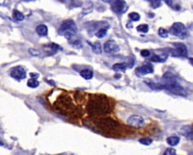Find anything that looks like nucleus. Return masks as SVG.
Returning <instances> with one entry per match:
<instances>
[{"instance_id": "21", "label": "nucleus", "mask_w": 193, "mask_h": 155, "mask_svg": "<svg viewBox=\"0 0 193 155\" xmlns=\"http://www.w3.org/2000/svg\"><path fill=\"white\" fill-rule=\"evenodd\" d=\"M13 18L18 21H22L24 20V15L18 10H14L13 12Z\"/></svg>"}, {"instance_id": "33", "label": "nucleus", "mask_w": 193, "mask_h": 155, "mask_svg": "<svg viewBox=\"0 0 193 155\" xmlns=\"http://www.w3.org/2000/svg\"><path fill=\"white\" fill-rule=\"evenodd\" d=\"M60 46L58 45H57L56 43H52V45H51V49L54 50H57L58 49H60Z\"/></svg>"}, {"instance_id": "11", "label": "nucleus", "mask_w": 193, "mask_h": 155, "mask_svg": "<svg viewBox=\"0 0 193 155\" xmlns=\"http://www.w3.org/2000/svg\"><path fill=\"white\" fill-rule=\"evenodd\" d=\"M153 72V69H152V66L149 65V64H146V65H143V66L139 67L136 69V73L138 75H146L147 74L152 73Z\"/></svg>"}, {"instance_id": "35", "label": "nucleus", "mask_w": 193, "mask_h": 155, "mask_svg": "<svg viewBox=\"0 0 193 155\" xmlns=\"http://www.w3.org/2000/svg\"><path fill=\"white\" fill-rule=\"evenodd\" d=\"M29 75L32 78H34V79H37L38 78H39V75L38 73H30L29 74Z\"/></svg>"}, {"instance_id": "36", "label": "nucleus", "mask_w": 193, "mask_h": 155, "mask_svg": "<svg viewBox=\"0 0 193 155\" xmlns=\"http://www.w3.org/2000/svg\"><path fill=\"white\" fill-rule=\"evenodd\" d=\"M164 2H165L166 4L168 5L169 6H171L172 5V0H163Z\"/></svg>"}, {"instance_id": "5", "label": "nucleus", "mask_w": 193, "mask_h": 155, "mask_svg": "<svg viewBox=\"0 0 193 155\" xmlns=\"http://www.w3.org/2000/svg\"><path fill=\"white\" fill-rule=\"evenodd\" d=\"M97 125L100 128L107 129V130L115 129L119 126L117 121H115L110 118H104L100 119L97 123Z\"/></svg>"}, {"instance_id": "27", "label": "nucleus", "mask_w": 193, "mask_h": 155, "mask_svg": "<svg viewBox=\"0 0 193 155\" xmlns=\"http://www.w3.org/2000/svg\"><path fill=\"white\" fill-rule=\"evenodd\" d=\"M139 142L143 145H149L152 142V140L150 139H147V138H143V139H140L139 140Z\"/></svg>"}, {"instance_id": "3", "label": "nucleus", "mask_w": 193, "mask_h": 155, "mask_svg": "<svg viewBox=\"0 0 193 155\" xmlns=\"http://www.w3.org/2000/svg\"><path fill=\"white\" fill-rule=\"evenodd\" d=\"M55 104L57 109V111H58L61 114H68L75 110L74 105L71 100L70 97H60Z\"/></svg>"}, {"instance_id": "34", "label": "nucleus", "mask_w": 193, "mask_h": 155, "mask_svg": "<svg viewBox=\"0 0 193 155\" xmlns=\"http://www.w3.org/2000/svg\"><path fill=\"white\" fill-rule=\"evenodd\" d=\"M72 45H73V47H76V48H80L81 47H82V44H81L80 41H75V42L72 44Z\"/></svg>"}, {"instance_id": "8", "label": "nucleus", "mask_w": 193, "mask_h": 155, "mask_svg": "<svg viewBox=\"0 0 193 155\" xmlns=\"http://www.w3.org/2000/svg\"><path fill=\"white\" fill-rule=\"evenodd\" d=\"M128 124L130 126L138 128L143 126L145 124V121L144 119L140 115L134 114V115H131V116L128 119Z\"/></svg>"}, {"instance_id": "24", "label": "nucleus", "mask_w": 193, "mask_h": 155, "mask_svg": "<svg viewBox=\"0 0 193 155\" xmlns=\"http://www.w3.org/2000/svg\"><path fill=\"white\" fill-rule=\"evenodd\" d=\"M129 18L131 19L134 21H138L140 19V15L137 12H131L129 14Z\"/></svg>"}, {"instance_id": "17", "label": "nucleus", "mask_w": 193, "mask_h": 155, "mask_svg": "<svg viewBox=\"0 0 193 155\" xmlns=\"http://www.w3.org/2000/svg\"><path fill=\"white\" fill-rule=\"evenodd\" d=\"M80 75L85 80L91 79L92 78H93V75H94L93 72L89 69H83L82 71H81Z\"/></svg>"}, {"instance_id": "25", "label": "nucleus", "mask_w": 193, "mask_h": 155, "mask_svg": "<svg viewBox=\"0 0 193 155\" xmlns=\"http://www.w3.org/2000/svg\"><path fill=\"white\" fill-rule=\"evenodd\" d=\"M106 33H107V29H100L99 31H98L96 33V36L99 38V39H102V38H104V36H106Z\"/></svg>"}, {"instance_id": "29", "label": "nucleus", "mask_w": 193, "mask_h": 155, "mask_svg": "<svg viewBox=\"0 0 193 155\" xmlns=\"http://www.w3.org/2000/svg\"><path fill=\"white\" fill-rule=\"evenodd\" d=\"M149 2L153 8H157L161 6V0H149Z\"/></svg>"}, {"instance_id": "13", "label": "nucleus", "mask_w": 193, "mask_h": 155, "mask_svg": "<svg viewBox=\"0 0 193 155\" xmlns=\"http://www.w3.org/2000/svg\"><path fill=\"white\" fill-rule=\"evenodd\" d=\"M181 132L184 136L189 139H192V129L191 126H184L182 127Z\"/></svg>"}, {"instance_id": "38", "label": "nucleus", "mask_w": 193, "mask_h": 155, "mask_svg": "<svg viewBox=\"0 0 193 155\" xmlns=\"http://www.w3.org/2000/svg\"><path fill=\"white\" fill-rule=\"evenodd\" d=\"M0 145H3V143L1 141H0Z\"/></svg>"}, {"instance_id": "7", "label": "nucleus", "mask_w": 193, "mask_h": 155, "mask_svg": "<svg viewBox=\"0 0 193 155\" xmlns=\"http://www.w3.org/2000/svg\"><path fill=\"white\" fill-rule=\"evenodd\" d=\"M10 75L14 79L20 81V80L24 79L27 76V74H26V70L22 66H16L12 69L10 72Z\"/></svg>"}, {"instance_id": "26", "label": "nucleus", "mask_w": 193, "mask_h": 155, "mask_svg": "<svg viewBox=\"0 0 193 155\" xmlns=\"http://www.w3.org/2000/svg\"><path fill=\"white\" fill-rule=\"evenodd\" d=\"M158 35L162 38H167L168 35V31L164 28L161 27L158 29Z\"/></svg>"}, {"instance_id": "14", "label": "nucleus", "mask_w": 193, "mask_h": 155, "mask_svg": "<svg viewBox=\"0 0 193 155\" xmlns=\"http://www.w3.org/2000/svg\"><path fill=\"white\" fill-rule=\"evenodd\" d=\"M128 68V65L127 63H115L113 65V69L114 71L117 72H125V70Z\"/></svg>"}, {"instance_id": "16", "label": "nucleus", "mask_w": 193, "mask_h": 155, "mask_svg": "<svg viewBox=\"0 0 193 155\" xmlns=\"http://www.w3.org/2000/svg\"><path fill=\"white\" fill-rule=\"evenodd\" d=\"M36 33L40 36H45L48 35V27L44 24H40L36 27Z\"/></svg>"}, {"instance_id": "32", "label": "nucleus", "mask_w": 193, "mask_h": 155, "mask_svg": "<svg viewBox=\"0 0 193 155\" xmlns=\"http://www.w3.org/2000/svg\"><path fill=\"white\" fill-rule=\"evenodd\" d=\"M29 53L31 54L33 56H39V51H38L37 50H35V49H29Z\"/></svg>"}, {"instance_id": "19", "label": "nucleus", "mask_w": 193, "mask_h": 155, "mask_svg": "<svg viewBox=\"0 0 193 155\" xmlns=\"http://www.w3.org/2000/svg\"><path fill=\"white\" fill-rule=\"evenodd\" d=\"M92 11H93V4H92V2H89L85 5V7L82 9V13L83 15H86V14H90Z\"/></svg>"}, {"instance_id": "28", "label": "nucleus", "mask_w": 193, "mask_h": 155, "mask_svg": "<svg viewBox=\"0 0 193 155\" xmlns=\"http://www.w3.org/2000/svg\"><path fill=\"white\" fill-rule=\"evenodd\" d=\"M151 61H152V62H155V63H162L164 62V59L162 58L160 56H158V55H153V56L151 57L150 59Z\"/></svg>"}, {"instance_id": "10", "label": "nucleus", "mask_w": 193, "mask_h": 155, "mask_svg": "<svg viewBox=\"0 0 193 155\" xmlns=\"http://www.w3.org/2000/svg\"><path fill=\"white\" fill-rule=\"evenodd\" d=\"M104 49L105 52L109 53V54H114L118 51H119V47L116 44L115 41L113 40H109L104 44Z\"/></svg>"}, {"instance_id": "12", "label": "nucleus", "mask_w": 193, "mask_h": 155, "mask_svg": "<svg viewBox=\"0 0 193 155\" xmlns=\"http://www.w3.org/2000/svg\"><path fill=\"white\" fill-rule=\"evenodd\" d=\"M174 46L177 50V53L179 55H182L183 56H188V50L187 48L185 46L184 44L183 43H174Z\"/></svg>"}, {"instance_id": "20", "label": "nucleus", "mask_w": 193, "mask_h": 155, "mask_svg": "<svg viewBox=\"0 0 193 155\" xmlns=\"http://www.w3.org/2000/svg\"><path fill=\"white\" fill-rule=\"evenodd\" d=\"M92 48V50L94 51L95 54H101L102 52V48L101 45L100 44L99 42H95L94 44H91V43H90L89 44Z\"/></svg>"}, {"instance_id": "22", "label": "nucleus", "mask_w": 193, "mask_h": 155, "mask_svg": "<svg viewBox=\"0 0 193 155\" xmlns=\"http://www.w3.org/2000/svg\"><path fill=\"white\" fill-rule=\"evenodd\" d=\"M39 82L36 79H34V78H31V79H29L27 82V86L31 87V88H36V87H39Z\"/></svg>"}, {"instance_id": "39", "label": "nucleus", "mask_w": 193, "mask_h": 155, "mask_svg": "<svg viewBox=\"0 0 193 155\" xmlns=\"http://www.w3.org/2000/svg\"><path fill=\"white\" fill-rule=\"evenodd\" d=\"M25 1H33V0H25Z\"/></svg>"}, {"instance_id": "1", "label": "nucleus", "mask_w": 193, "mask_h": 155, "mask_svg": "<svg viewBox=\"0 0 193 155\" xmlns=\"http://www.w3.org/2000/svg\"><path fill=\"white\" fill-rule=\"evenodd\" d=\"M86 110L91 116H103L110 111V103L104 95H91L86 106Z\"/></svg>"}, {"instance_id": "15", "label": "nucleus", "mask_w": 193, "mask_h": 155, "mask_svg": "<svg viewBox=\"0 0 193 155\" xmlns=\"http://www.w3.org/2000/svg\"><path fill=\"white\" fill-rule=\"evenodd\" d=\"M164 78V81L166 82V84H177V81H176V78L175 76L173 75L172 73H170V72H168V73L164 74V75L163 76Z\"/></svg>"}, {"instance_id": "2", "label": "nucleus", "mask_w": 193, "mask_h": 155, "mask_svg": "<svg viewBox=\"0 0 193 155\" xmlns=\"http://www.w3.org/2000/svg\"><path fill=\"white\" fill-rule=\"evenodd\" d=\"M59 35L64 36L66 39H70L76 35L77 27L72 20H66L61 23L58 30Z\"/></svg>"}, {"instance_id": "37", "label": "nucleus", "mask_w": 193, "mask_h": 155, "mask_svg": "<svg viewBox=\"0 0 193 155\" xmlns=\"http://www.w3.org/2000/svg\"><path fill=\"white\" fill-rule=\"evenodd\" d=\"M104 2H106V3H109V2H111V0H101Z\"/></svg>"}, {"instance_id": "9", "label": "nucleus", "mask_w": 193, "mask_h": 155, "mask_svg": "<svg viewBox=\"0 0 193 155\" xmlns=\"http://www.w3.org/2000/svg\"><path fill=\"white\" fill-rule=\"evenodd\" d=\"M113 8L116 13L121 14L126 12V10L128 9V6L124 0H115L113 4Z\"/></svg>"}, {"instance_id": "4", "label": "nucleus", "mask_w": 193, "mask_h": 155, "mask_svg": "<svg viewBox=\"0 0 193 155\" xmlns=\"http://www.w3.org/2000/svg\"><path fill=\"white\" fill-rule=\"evenodd\" d=\"M170 33L175 36L180 37L182 39H185L188 35V30L183 23L177 22L174 23L170 29Z\"/></svg>"}, {"instance_id": "6", "label": "nucleus", "mask_w": 193, "mask_h": 155, "mask_svg": "<svg viewBox=\"0 0 193 155\" xmlns=\"http://www.w3.org/2000/svg\"><path fill=\"white\" fill-rule=\"evenodd\" d=\"M164 88L166 90H169L170 93L176 94V95L181 96V97H186L187 96V92L185 91V90L181 86L177 85V84H165Z\"/></svg>"}, {"instance_id": "23", "label": "nucleus", "mask_w": 193, "mask_h": 155, "mask_svg": "<svg viewBox=\"0 0 193 155\" xmlns=\"http://www.w3.org/2000/svg\"><path fill=\"white\" fill-rule=\"evenodd\" d=\"M137 31L143 33H148L149 31V26L147 24H141V25H139L137 27Z\"/></svg>"}, {"instance_id": "18", "label": "nucleus", "mask_w": 193, "mask_h": 155, "mask_svg": "<svg viewBox=\"0 0 193 155\" xmlns=\"http://www.w3.org/2000/svg\"><path fill=\"white\" fill-rule=\"evenodd\" d=\"M167 142L170 146L177 145L179 142V138L177 136H170L167 139Z\"/></svg>"}, {"instance_id": "31", "label": "nucleus", "mask_w": 193, "mask_h": 155, "mask_svg": "<svg viewBox=\"0 0 193 155\" xmlns=\"http://www.w3.org/2000/svg\"><path fill=\"white\" fill-rule=\"evenodd\" d=\"M140 54L143 57H147V56L150 55V51L148 50H142L140 52Z\"/></svg>"}, {"instance_id": "30", "label": "nucleus", "mask_w": 193, "mask_h": 155, "mask_svg": "<svg viewBox=\"0 0 193 155\" xmlns=\"http://www.w3.org/2000/svg\"><path fill=\"white\" fill-rule=\"evenodd\" d=\"M163 155H177L176 154V150L173 148H168L165 150Z\"/></svg>"}]
</instances>
